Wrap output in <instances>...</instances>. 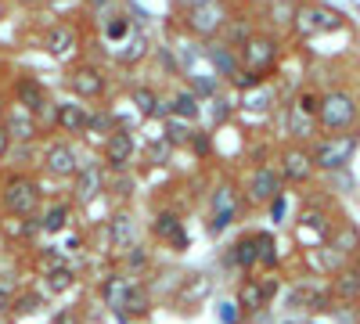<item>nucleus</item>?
<instances>
[{"label":"nucleus","mask_w":360,"mask_h":324,"mask_svg":"<svg viewBox=\"0 0 360 324\" xmlns=\"http://www.w3.org/2000/svg\"><path fill=\"white\" fill-rule=\"evenodd\" d=\"M0 227H4V213H0Z\"/></svg>","instance_id":"50"},{"label":"nucleus","mask_w":360,"mask_h":324,"mask_svg":"<svg viewBox=\"0 0 360 324\" xmlns=\"http://www.w3.org/2000/svg\"><path fill=\"white\" fill-rule=\"evenodd\" d=\"M220 320L224 324H242V310H238V303H220Z\"/></svg>","instance_id":"42"},{"label":"nucleus","mask_w":360,"mask_h":324,"mask_svg":"<svg viewBox=\"0 0 360 324\" xmlns=\"http://www.w3.org/2000/svg\"><path fill=\"white\" fill-rule=\"evenodd\" d=\"M188 152H195V159H209V155H213V134L195 127V134L188 141Z\"/></svg>","instance_id":"40"},{"label":"nucleus","mask_w":360,"mask_h":324,"mask_svg":"<svg viewBox=\"0 0 360 324\" xmlns=\"http://www.w3.org/2000/svg\"><path fill=\"white\" fill-rule=\"evenodd\" d=\"M281 292V278L278 274H245L242 281H238V292H234V303L238 310H242V317H259L266 313L270 306H274Z\"/></svg>","instance_id":"5"},{"label":"nucleus","mask_w":360,"mask_h":324,"mask_svg":"<svg viewBox=\"0 0 360 324\" xmlns=\"http://www.w3.org/2000/svg\"><path fill=\"white\" fill-rule=\"evenodd\" d=\"M328 288H332L335 303H356V296H360V267L356 263H346L339 274H332Z\"/></svg>","instance_id":"29"},{"label":"nucleus","mask_w":360,"mask_h":324,"mask_svg":"<svg viewBox=\"0 0 360 324\" xmlns=\"http://www.w3.org/2000/svg\"><path fill=\"white\" fill-rule=\"evenodd\" d=\"M227 267H234L238 274L259 271V234L256 231H245L234 245H227Z\"/></svg>","instance_id":"25"},{"label":"nucleus","mask_w":360,"mask_h":324,"mask_svg":"<svg viewBox=\"0 0 360 324\" xmlns=\"http://www.w3.org/2000/svg\"><path fill=\"white\" fill-rule=\"evenodd\" d=\"M141 242V220L134 213V205H115L105 216V249L112 256H123Z\"/></svg>","instance_id":"10"},{"label":"nucleus","mask_w":360,"mask_h":324,"mask_svg":"<svg viewBox=\"0 0 360 324\" xmlns=\"http://www.w3.org/2000/svg\"><path fill=\"white\" fill-rule=\"evenodd\" d=\"M162 137H166V144H173V148H188V141H191V134H195V123H188V119H180V115H169V119L162 123Z\"/></svg>","instance_id":"37"},{"label":"nucleus","mask_w":360,"mask_h":324,"mask_svg":"<svg viewBox=\"0 0 360 324\" xmlns=\"http://www.w3.org/2000/svg\"><path fill=\"white\" fill-rule=\"evenodd\" d=\"M112 130H115V115H112L108 108H90V123H86V134H90V137H98V141H105Z\"/></svg>","instance_id":"39"},{"label":"nucleus","mask_w":360,"mask_h":324,"mask_svg":"<svg viewBox=\"0 0 360 324\" xmlns=\"http://www.w3.org/2000/svg\"><path fill=\"white\" fill-rule=\"evenodd\" d=\"M83 152L76 148L72 137H54V141H40V169L54 181H72L83 166Z\"/></svg>","instance_id":"7"},{"label":"nucleus","mask_w":360,"mask_h":324,"mask_svg":"<svg viewBox=\"0 0 360 324\" xmlns=\"http://www.w3.org/2000/svg\"><path fill=\"white\" fill-rule=\"evenodd\" d=\"M134 159H137V137L127 127H115L101 141V162L108 166V173H119V169H130Z\"/></svg>","instance_id":"17"},{"label":"nucleus","mask_w":360,"mask_h":324,"mask_svg":"<svg viewBox=\"0 0 360 324\" xmlns=\"http://www.w3.org/2000/svg\"><path fill=\"white\" fill-rule=\"evenodd\" d=\"M11 155V137H8V130H4V123H0V162H4Z\"/></svg>","instance_id":"46"},{"label":"nucleus","mask_w":360,"mask_h":324,"mask_svg":"<svg viewBox=\"0 0 360 324\" xmlns=\"http://www.w3.org/2000/svg\"><path fill=\"white\" fill-rule=\"evenodd\" d=\"M249 209L245 205V195H242V184L231 181V176H220L209 191V234H224L231 231L242 213Z\"/></svg>","instance_id":"3"},{"label":"nucleus","mask_w":360,"mask_h":324,"mask_svg":"<svg viewBox=\"0 0 360 324\" xmlns=\"http://www.w3.org/2000/svg\"><path fill=\"white\" fill-rule=\"evenodd\" d=\"M169 101H173V115H180V119H188V123L202 119V98L191 91V86H180L176 94H169Z\"/></svg>","instance_id":"33"},{"label":"nucleus","mask_w":360,"mask_h":324,"mask_svg":"<svg viewBox=\"0 0 360 324\" xmlns=\"http://www.w3.org/2000/svg\"><path fill=\"white\" fill-rule=\"evenodd\" d=\"M76 47H79V29L72 22H51V29L44 33V51L65 62V58L76 54Z\"/></svg>","instance_id":"26"},{"label":"nucleus","mask_w":360,"mask_h":324,"mask_svg":"<svg viewBox=\"0 0 360 324\" xmlns=\"http://www.w3.org/2000/svg\"><path fill=\"white\" fill-rule=\"evenodd\" d=\"M90 123V105L79 98H65V101H54L51 108V127L65 137H83Z\"/></svg>","instance_id":"18"},{"label":"nucleus","mask_w":360,"mask_h":324,"mask_svg":"<svg viewBox=\"0 0 360 324\" xmlns=\"http://www.w3.org/2000/svg\"><path fill=\"white\" fill-rule=\"evenodd\" d=\"M40 288H44V296H47V299L62 296V292L76 288V271L69 267V263H54V267H44V274H40Z\"/></svg>","instance_id":"30"},{"label":"nucleus","mask_w":360,"mask_h":324,"mask_svg":"<svg viewBox=\"0 0 360 324\" xmlns=\"http://www.w3.org/2000/svg\"><path fill=\"white\" fill-rule=\"evenodd\" d=\"M317 127L324 137H339L353 134L360 127V98L346 86H332L321 94V112H317Z\"/></svg>","instance_id":"2"},{"label":"nucleus","mask_w":360,"mask_h":324,"mask_svg":"<svg viewBox=\"0 0 360 324\" xmlns=\"http://www.w3.org/2000/svg\"><path fill=\"white\" fill-rule=\"evenodd\" d=\"M65 86H69V94L79 98V101H101L105 91H108V76L98 62H79L69 69L65 76Z\"/></svg>","instance_id":"14"},{"label":"nucleus","mask_w":360,"mask_h":324,"mask_svg":"<svg viewBox=\"0 0 360 324\" xmlns=\"http://www.w3.org/2000/svg\"><path fill=\"white\" fill-rule=\"evenodd\" d=\"M285 134L292 144H314L321 137V127H317V115L295 108L292 101L285 105Z\"/></svg>","instance_id":"27"},{"label":"nucleus","mask_w":360,"mask_h":324,"mask_svg":"<svg viewBox=\"0 0 360 324\" xmlns=\"http://www.w3.org/2000/svg\"><path fill=\"white\" fill-rule=\"evenodd\" d=\"M0 123H4L11 144H37L40 134H44V123H40L29 108H22V105H15V101L4 108V119H0Z\"/></svg>","instance_id":"20"},{"label":"nucleus","mask_w":360,"mask_h":324,"mask_svg":"<svg viewBox=\"0 0 360 324\" xmlns=\"http://www.w3.org/2000/svg\"><path fill=\"white\" fill-rule=\"evenodd\" d=\"M152 238L159 242V245H166L169 252H184L188 249V231H184V220H180V213L176 209H159L152 213Z\"/></svg>","instance_id":"19"},{"label":"nucleus","mask_w":360,"mask_h":324,"mask_svg":"<svg viewBox=\"0 0 360 324\" xmlns=\"http://www.w3.org/2000/svg\"><path fill=\"white\" fill-rule=\"evenodd\" d=\"M295 11H299V0H266V4H259V22L266 33L285 37L295 25Z\"/></svg>","instance_id":"24"},{"label":"nucleus","mask_w":360,"mask_h":324,"mask_svg":"<svg viewBox=\"0 0 360 324\" xmlns=\"http://www.w3.org/2000/svg\"><path fill=\"white\" fill-rule=\"evenodd\" d=\"M134 274H127V271H112V274H105L101 278V285H98V296H101V303L119 317V313H123L127 310V299H130V292H134Z\"/></svg>","instance_id":"22"},{"label":"nucleus","mask_w":360,"mask_h":324,"mask_svg":"<svg viewBox=\"0 0 360 324\" xmlns=\"http://www.w3.org/2000/svg\"><path fill=\"white\" fill-rule=\"evenodd\" d=\"M69 198H72L76 209H90L94 202L108 198V166L101 159H83L79 173L72 176Z\"/></svg>","instance_id":"9"},{"label":"nucleus","mask_w":360,"mask_h":324,"mask_svg":"<svg viewBox=\"0 0 360 324\" xmlns=\"http://www.w3.org/2000/svg\"><path fill=\"white\" fill-rule=\"evenodd\" d=\"M285 176L274 162H256L245 176H242V195L249 209H266L278 195H285Z\"/></svg>","instance_id":"6"},{"label":"nucleus","mask_w":360,"mask_h":324,"mask_svg":"<svg viewBox=\"0 0 360 324\" xmlns=\"http://www.w3.org/2000/svg\"><path fill=\"white\" fill-rule=\"evenodd\" d=\"M11 94H15V105L29 108V112H33L44 127H51V105H54V101H51L47 86H44L37 76L18 72V76H15V86H11Z\"/></svg>","instance_id":"15"},{"label":"nucleus","mask_w":360,"mask_h":324,"mask_svg":"<svg viewBox=\"0 0 360 324\" xmlns=\"http://www.w3.org/2000/svg\"><path fill=\"white\" fill-rule=\"evenodd\" d=\"M256 29H259V25H256V18H249L245 11H234L220 40H227L231 47H242V44H245V40H249V37L256 33Z\"/></svg>","instance_id":"35"},{"label":"nucleus","mask_w":360,"mask_h":324,"mask_svg":"<svg viewBox=\"0 0 360 324\" xmlns=\"http://www.w3.org/2000/svg\"><path fill=\"white\" fill-rule=\"evenodd\" d=\"M44 4H51V8H58V11H65V4H79V0H44Z\"/></svg>","instance_id":"47"},{"label":"nucleus","mask_w":360,"mask_h":324,"mask_svg":"<svg viewBox=\"0 0 360 324\" xmlns=\"http://www.w3.org/2000/svg\"><path fill=\"white\" fill-rule=\"evenodd\" d=\"M202 58L209 62V69H213L224 83H231L238 72H242V54H238V47H231L227 40H209L202 44Z\"/></svg>","instance_id":"21"},{"label":"nucleus","mask_w":360,"mask_h":324,"mask_svg":"<svg viewBox=\"0 0 360 324\" xmlns=\"http://www.w3.org/2000/svg\"><path fill=\"white\" fill-rule=\"evenodd\" d=\"M198 4H205V0H173V15L180 18V15H188V11L198 8Z\"/></svg>","instance_id":"45"},{"label":"nucleus","mask_w":360,"mask_h":324,"mask_svg":"<svg viewBox=\"0 0 360 324\" xmlns=\"http://www.w3.org/2000/svg\"><path fill=\"white\" fill-rule=\"evenodd\" d=\"M152 51L155 47H152V40H148L144 29H130V37H123V40H119V47H112V62L123 65V69H134V65L148 62Z\"/></svg>","instance_id":"23"},{"label":"nucleus","mask_w":360,"mask_h":324,"mask_svg":"<svg viewBox=\"0 0 360 324\" xmlns=\"http://www.w3.org/2000/svg\"><path fill=\"white\" fill-rule=\"evenodd\" d=\"M328 245H332V249H335L339 256L353 259V256L360 252V231H356L353 223L339 220V223H335V231H332V238H328Z\"/></svg>","instance_id":"32"},{"label":"nucleus","mask_w":360,"mask_h":324,"mask_svg":"<svg viewBox=\"0 0 360 324\" xmlns=\"http://www.w3.org/2000/svg\"><path fill=\"white\" fill-rule=\"evenodd\" d=\"M134 108H137V115H144V119H152L155 115V108H159V101H162V94L155 91V86H148V83H141V86H134Z\"/></svg>","instance_id":"38"},{"label":"nucleus","mask_w":360,"mask_h":324,"mask_svg":"<svg viewBox=\"0 0 360 324\" xmlns=\"http://www.w3.org/2000/svg\"><path fill=\"white\" fill-rule=\"evenodd\" d=\"M339 220H332L324 209H303L295 216V242L299 249H317V245H328V238H332V231H335Z\"/></svg>","instance_id":"16"},{"label":"nucleus","mask_w":360,"mask_h":324,"mask_svg":"<svg viewBox=\"0 0 360 324\" xmlns=\"http://www.w3.org/2000/svg\"><path fill=\"white\" fill-rule=\"evenodd\" d=\"M209 105H213V115H217V123H224V119H231V101L224 98V94H217V98H209Z\"/></svg>","instance_id":"41"},{"label":"nucleus","mask_w":360,"mask_h":324,"mask_svg":"<svg viewBox=\"0 0 360 324\" xmlns=\"http://www.w3.org/2000/svg\"><path fill=\"white\" fill-rule=\"evenodd\" d=\"M274 166L281 169L285 176V184H295V188H303L310 184L314 176H317V166H314V152H310V144H285V148L278 152Z\"/></svg>","instance_id":"13"},{"label":"nucleus","mask_w":360,"mask_h":324,"mask_svg":"<svg viewBox=\"0 0 360 324\" xmlns=\"http://www.w3.org/2000/svg\"><path fill=\"white\" fill-rule=\"evenodd\" d=\"M11 303H15V288L0 285V317H11Z\"/></svg>","instance_id":"44"},{"label":"nucleus","mask_w":360,"mask_h":324,"mask_svg":"<svg viewBox=\"0 0 360 324\" xmlns=\"http://www.w3.org/2000/svg\"><path fill=\"white\" fill-rule=\"evenodd\" d=\"M47 306L44 288H18L15 292V303H11V317H33Z\"/></svg>","instance_id":"34"},{"label":"nucleus","mask_w":360,"mask_h":324,"mask_svg":"<svg viewBox=\"0 0 360 324\" xmlns=\"http://www.w3.org/2000/svg\"><path fill=\"white\" fill-rule=\"evenodd\" d=\"M8 249V242H4V234H0V252H4Z\"/></svg>","instance_id":"49"},{"label":"nucleus","mask_w":360,"mask_h":324,"mask_svg":"<svg viewBox=\"0 0 360 324\" xmlns=\"http://www.w3.org/2000/svg\"><path fill=\"white\" fill-rule=\"evenodd\" d=\"M234 8H231V0H205V4L191 8L188 15H180V25H184V33L198 44H209V40H217L224 37V29L231 22Z\"/></svg>","instance_id":"4"},{"label":"nucleus","mask_w":360,"mask_h":324,"mask_svg":"<svg viewBox=\"0 0 360 324\" xmlns=\"http://www.w3.org/2000/svg\"><path fill=\"white\" fill-rule=\"evenodd\" d=\"M44 209V184L29 169L0 173V213L4 220H25Z\"/></svg>","instance_id":"1"},{"label":"nucleus","mask_w":360,"mask_h":324,"mask_svg":"<svg viewBox=\"0 0 360 324\" xmlns=\"http://www.w3.org/2000/svg\"><path fill=\"white\" fill-rule=\"evenodd\" d=\"M51 324H79V310L76 306H65V310H58L51 317Z\"/></svg>","instance_id":"43"},{"label":"nucleus","mask_w":360,"mask_h":324,"mask_svg":"<svg viewBox=\"0 0 360 324\" xmlns=\"http://www.w3.org/2000/svg\"><path fill=\"white\" fill-rule=\"evenodd\" d=\"M259 234V271L263 274H278L281 267V256H278V242L270 231H256Z\"/></svg>","instance_id":"36"},{"label":"nucleus","mask_w":360,"mask_h":324,"mask_svg":"<svg viewBox=\"0 0 360 324\" xmlns=\"http://www.w3.org/2000/svg\"><path fill=\"white\" fill-rule=\"evenodd\" d=\"M238 54H242V69L245 72H256V76L266 79L281 62V37L266 33V29H256V33L238 47Z\"/></svg>","instance_id":"8"},{"label":"nucleus","mask_w":360,"mask_h":324,"mask_svg":"<svg viewBox=\"0 0 360 324\" xmlns=\"http://www.w3.org/2000/svg\"><path fill=\"white\" fill-rule=\"evenodd\" d=\"M72 198H54V202H44V209L37 213V223H40V234H62V231H69V223H72Z\"/></svg>","instance_id":"28"},{"label":"nucleus","mask_w":360,"mask_h":324,"mask_svg":"<svg viewBox=\"0 0 360 324\" xmlns=\"http://www.w3.org/2000/svg\"><path fill=\"white\" fill-rule=\"evenodd\" d=\"M310 152H314V166L317 173H342L356 152V134H339V137H317L310 144Z\"/></svg>","instance_id":"11"},{"label":"nucleus","mask_w":360,"mask_h":324,"mask_svg":"<svg viewBox=\"0 0 360 324\" xmlns=\"http://www.w3.org/2000/svg\"><path fill=\"white\" fill-rule=\"evenodd\" d=\"M342 25H346V18L339 11H332V8H324V4H299L292 33L299 40H314V37H324V33H339Z\"/></svg>","instance_id":"12"},{"label":"nucleus","mask_w":360,"mask_h":324,"mask_svg":"<svg viewBox=\"0 0 360 324\" xmlns=\"http://www.w3.org/2000/svg\"><path fill=\"white\" fill-rule=\"evenodd\" d=\"M242 8H259V4H266V0H238Z\"/></svg>","instance_id":"48"},{"label":"nucleus","mask_w":360,"mask_h":324,"mask_svg":"<svg viewBox=\"0 0 360 324\" xmlns=\"http://www.w3.org/2000/svg\"><path fill=\"white\" fill-rule=\"evenodd\" d=\"M152 245H144V242H137L134 249H127L123 256H115V267L119 271H127V274H134V278H144L148 271H152Z\"/></svg>","instance_id":"31"}]
</instances>
